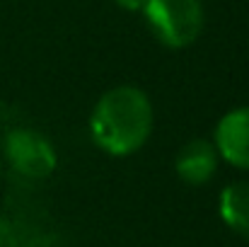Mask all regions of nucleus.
Masks as SVG:
<instances>
[{
    "label": "nucleus",
    "mask_w": 249,
    "mask_h": 247,
    "mask_svg": "<svg viewBox=\"0 0 249 247\" xmlns=\"http://www.w3.org/2000/svg\"><path fill=\"white\" fill-rule=\"evenodd\" d=\"M89 133L97 148L124 158L141 151L153 133V102L136 85L107 90L89 116Z\"/></svg>",
    "instance_id": "nucleus-1"
},
{
    "label": "nucleus",
    "mask_w": 249,
    "mask_h": 247,
    "mask_svg": "<svg viewBox=\"0 0 249 247\" xmlns=\"http://www.w3.org/2000/svg\"><path fill=\"white\" fill-rule=\"evenodd\" d=\"M141 12L145 15L155 39L169 49L194 44L206 27L201 0H148Z\"/></svg>",
    "instance_id": "nucleus-2"
},
{
    "label": "nucleus",
    "mask_w": 249,
    "mask_h": 247,
    "mask_svg": "<svg viewBox=\"0 0 249 247\" xmlns=\"http://www.w3.org/2000/svg\"><path fill=\"white\" fill-rule=\"evenodd\" d=\"M5 155L15 172L29 179H44L56 170V148L53 143L32 129H15L5 138Z\"/></svg>",
    "instance_id": "nucleus-3"
},
{
    "label": "nucleus",
    "mask_w": 249,
    "mask_h": 247,
    "mask_svg": "<svg viewBox=\"0 0 249 247\" xmlns=\"http://www.w3.org/2000/svg\"><path fill=\"white\" fill-rule=\"evenodd\" d=\"M218 155L230 165L249 170V107L230 109L213 131Z\"/></svg>",
    "instance_id": "nucleus-4"
},
{
    "label": "nucleus",
    "mask_w": 249,
    "mask_h": 247,
    "mask_svg": "<svg viewBox=\"0 0 249 247\" xmlns=\"http://www.w3.org/2000/svg\"><path fill=\"white\" fill-rule=\"evenodd\" d=\"M218 160H220V155H218V148L213 141L194 138L179 148L174 170H177L181 182L198 187V184H206L213 179V174L218 170Z\"/></svg>",
    "instance_id": "nucleus-5"
},
{
    "label": "nucleus",
    "mask_w": 249,
    "mask_h": 247,
    "mask_svg": "<svg viewBox=\"0 0 249 247\" xmlns=\"http://www.w3.org/2000/svg\"><path fill=\"white\" fill-rule=\"evenodd\" d=\"M220 218L228 228L249 238V182H232L220 191Z\"/></svg>",
    "instance_id": "nucleus-6"
},
{
    "label": "nucleus",
    "mask_w": 249,
    "mask_h": 247,
    "mask_svg": "<svg viewBox=\"0 0 249 247\" xmlns=\"http://www.w3.org/2000/svg\"><path fill=\"white\" fill-rule=\"evenodd\" d=\"M119 7H124V10H131V12H138V10H143V5L148 2V0H114Z\"/></svg>",
    "instance_id": "nucleus-7"
}]
</instances>
